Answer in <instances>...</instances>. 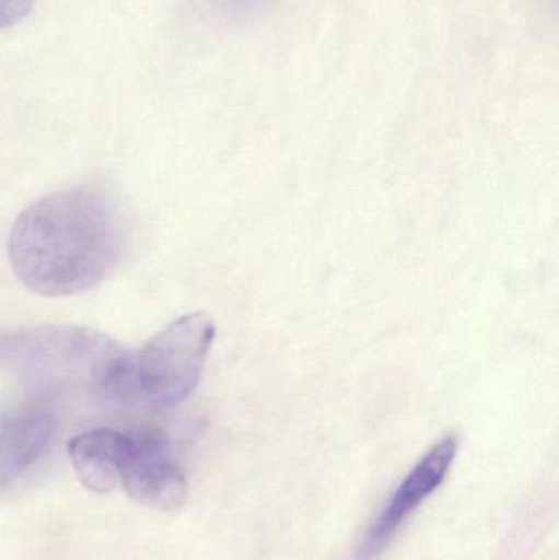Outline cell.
<instances>
[{
	"instance_id": "6",
	"label": "cell",
	"mask_w": 559,
	"mask_h": 560,
	"mask_svg": "<svg viewBox=\"0 0 559 560\" xmlns=\"http://www.w3.org/2000/svg\"><path fill=\"white\" fill-rule=\"evenodd\" d=\"M55 433V413L45 405H23L0 418V490L42 459Z\"/></svg>"
},
{
	"instance_id": "3",
	"label": "cell",
	"mask_w": 559,
	"mask_h": 560,
	"mask_svg": "<svg viewBox=\"0 0 559 560\" xmlns=\"http://www.w3.org/2000/svg\"><path fill=\"white\" fill-rule=\"evenodd\" d=\"M124 354L108 336L75 326L0 331V368L43 382L105 388Z\"/></svg>"
},
{
	"instance_id": "7",
	"label": "cell",
	"mask_w": 559,
	"mask_h": 560,
	"mask_svg": "<svg viewBox=\"0 0 559 560\" xmlns=\"http://www.w3.org/2000/svg\"><path fill=\"white\" fill-rule=\"evenodd\" d=\"M133 444V434L117 430L89 431L69 443L72 467L82 486L95 493H108L120 487L121 470Z\"/></svg>"
},
{
	"instance_id": "1",
	"label": "cell",
	"mask_w": 559,
	"mask_h": 560,
	"mask_svg": "<svg viewBox=\"0 0 559 560\" xmlns=\"http://www.w3.org/2000/svg\"><path fill=\"white\" fill-rule=\"evenodd\" d=\"M121 248L124 232L114 206L89 189L43 197L20 213L9 238L16 278L45 296L91 290L117 266Z\"/></svg>"
},
{
	"instance_id": "8",
	"label": "cell",
	"mask_w": 559,
	"mask_h": 560,
	"mask_svg": "<svg viewBox=\"0 0 559 560\" xmlns=\"http://www.w3.org/2000/svg\"><path fill=\"white\" fill-rule=\"evenodd\" d=\"M282 0H203L209 15L223 20H246L268 12Z\"/></svg>"
},
{
	"instance_id": "4",
	"label": "cell",
	"mask_w": 559,
	"mask_h": 560,
	"mask_svg": "<svg viewBox=\"0 0 559 560\" xmlns=\"http://www.w3.org/2000/svg\"><path fill=\"white\" fill-rule=\"evenodd\" d=\"M458 453L455 434L440 440L399 483L357 548V560H377L389 548L407 520L445 482Z\"/></svg>"
},
{
	"instance_id": "9",
	"label": "cell",
	"mask_w": 559,
	"mask_h": 560,
	"mask_svg": "<svg viewBox=\"0 0 559 560\" xmlns=\"http://www.w3.org/2000/svg\"><path fill=\"white\" fill-rule=\"evenodd\" d=\"M35 0H0V30L9 28L32 12Z\"/></svg>"
},
{
	"instance_id": "5",
	"label": "cell",
	"mask_w": 559,
	"mask_h": 560,
	"mask_svg": "<svg viewBox=\"0 0 559 560\" xmlns=\"http://www.w3.org/2000/svg\"><path fill=\"white\" fill-rule=\"evenodd\" d=\"M128 497L154 510L180 509L186 502L187 482L174 459L170 441L158 431L133 434L130 454L120 476Z\"/></svg>"
},
{
	"instance_id": "2",
	"label": "cell",
	"mask_w": 559,
	"mask_h": 560,
	"mask_svg": "<svg viewBox=\"0 0 559 560\" xmlns=\"http://www.w3.org/2000/svg\"><path fill=\"white\" fill-rule=\"evenodd\" d=\"M216 325L206 313L183 316L158 332L140 351L121 355L108 381V395L153 410L189 400L202 377Z\"/></svg>"
}]
</instances>
